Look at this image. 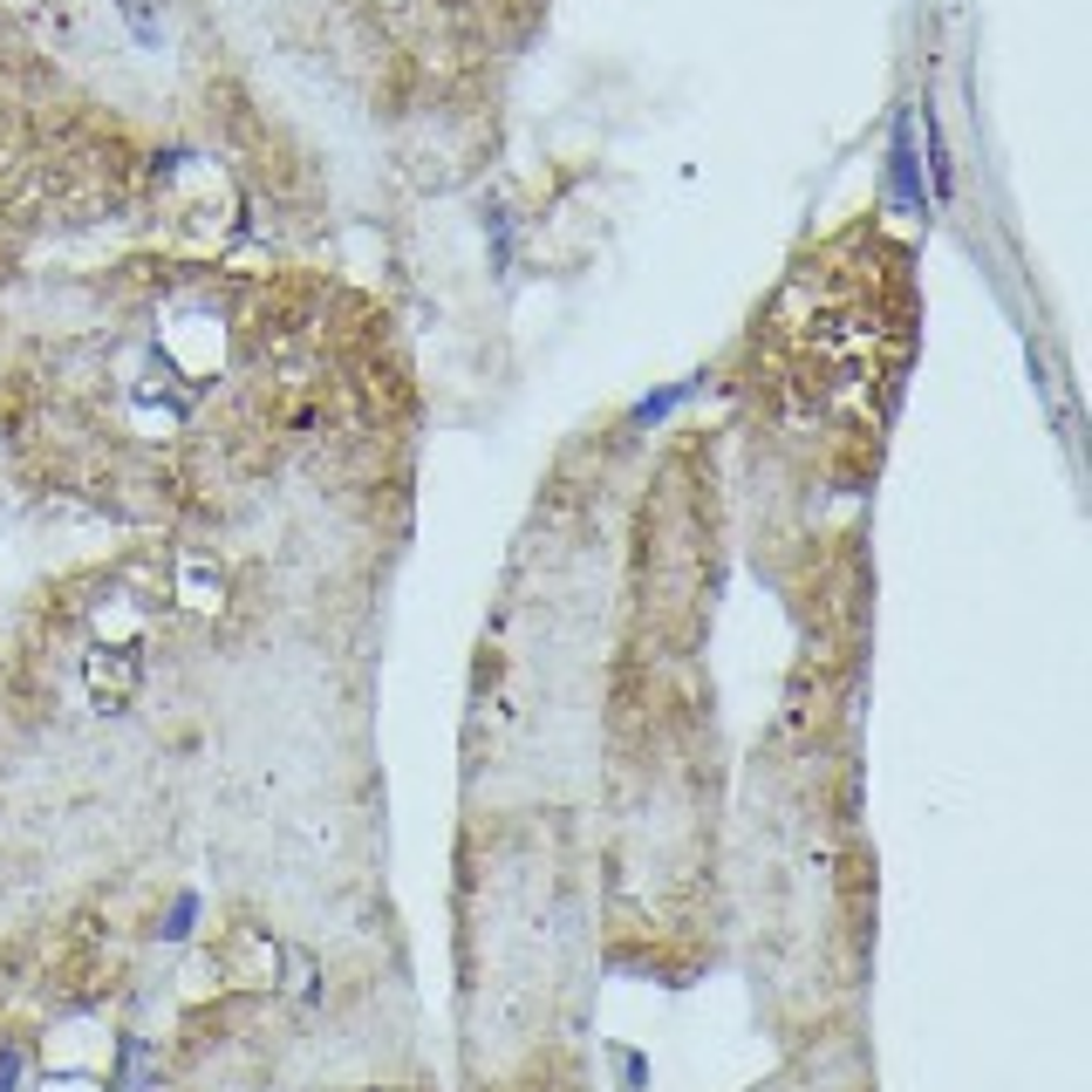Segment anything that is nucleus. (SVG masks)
Wrapping results in <instances>:
<instances>
[{"label": "nucleus", "mask_w": 1092, "mask_h": 1092, "mask_svg": "<svg viewBox=\"0 0 1092 1092\" xmlns=\"http://www.w3.org/2000/svg\"><path fill=\"white\" fill-rule=\"evenodd\" d=\"M192 922H198V895H177V901H171V929H164V935H192Z\"/></svg>", "instance_id": "f257e3e1"}]
</instances>
